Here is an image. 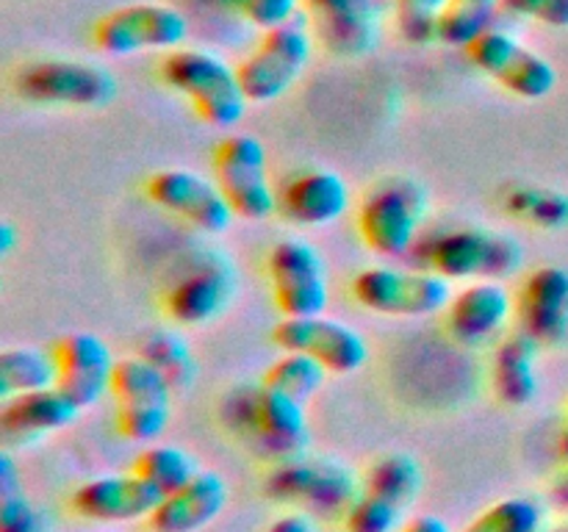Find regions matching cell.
I'll use <instances>...</instances> for the list:
<instances>
[{
  "label": "cell",
  "instance_id": "obj_1",
  "mask_svg": "<svg viewBox=\"0 0 568 532\" xmlns=\"http://www.w3.org/2000/svg\"><path fill=\"white\" fill-rule=\"evenodd\" d=\"M222 419L270 463L297 458L311 449L308 405L261 380L233 388L222 402Z\"/></svg>",
  "mask_w": 568,
  "mask_h": 532
},
{
  "label": "cell",
  "instance_id": "obj_2",
  "mask_svg": "<svg viewBox=\"0 0 568 532\" xmlns=\"http://www.w3.org/2000/svg\"><path fill=\"white\" fill-rule=\"evenodd\" d=\"M161 81L189 100L197 120L216 131H233L244 120L250 100L239 81L236 64L205 48L170 50L159 64Z\"/></svg>",
  "mask_w": 568,
  "mask_h": 532
},
{
  "label": "cell",
  "instance_id": "obj_3",
  "mask_svg": "<svg viewBox=\"0 0 568 532\" xmlns=\"http://www.w3.org/2000/svg\"><path fill=\"white\" fill-rule=\"evenodd\" d=\"M430 214L425 183L410 175H388L364 194L358 205V236L377 258L397 260L414 253Z\"/></svg>",
  "mask_w": 568,
  "mask_h": 532
},
{
  "label": "cell",
  "instance_id": "obj_4",
  "mask_svg": "<svg viewBox=\"0 0 568 532\" xmlns=\"http://www.w3.org/2000/svg\"><path fill=\"white\" fill-rule=\"evenodd\" d=\"M422 266L449 283L508 280L525 264V249L510 233L480 225L447 227L419 242Z\"/></svg>",
  "mask_w": 568,
  "mask_h": 532
},
{
  "label": "cell",
  "instance_id": "obj_5",
  "mask_svg": "<svg viewBox=\"0 0 568 532\" xmlns=\"http://www.w3.org/2000/svg\"><path fill=\"white\" fill-rule=\"evenodd\" d=\"M361 493V474L344 460L303 452L272 463L264 477V497L325 519H344Z\"/></svg>",
  "mask_w": 568,
  "mask_h": 532
},
{
  "label": "cell",
  "instance_id": "obj_6",
  "mask_svg": "<svg viewBox=\"0 0 568 532\" xmlns=\"http://www.w3.org/2000/svg\"><path fill=\"white\" fill-rule=\"evenodd\" d=\"M453 291V283L427 266L408 269V266L375 264L361 269L349 283V294L361 308L392 319H425L442 314Z\"/></svg>",
  "mask_w": 568,
  "mask_h": 532
},
{
  "label": "cell",
  "instance_id": "obj_7",
  "mask_svg": "<svg viewBox=\"0 0 568 532\" xmlns=\"http://www.w3.org/2000/svg\"><path fill=\"white\" fill-rule=\"evenodd\" d=\"M314 44L316 39L305 17H294L286 25L261 31L253 50L236 61L239 81L250 103H275L292 92L305 66L311 64Z\"/></svg>",
  "mask_w": 568,
  "mask_h": 532
},
{
  "label": "cell",
  "instance_id": "obj_8",
  "mask_svg": "<svg viewBox=\"0 0 568 532\" xmlns=\"http://www.w3.org/2000/svg\"><path fill=\"white\" fill-rule=\"evenodd\" d=\"M14 89L22 100L59 109H103L116 98V75L98 61L33 59L17 66Z\"/></svg>",
  "mask_w": 568,
  "mask_h": 532
},
{
  "label": "cell",
  "instance_id": "obj_9",
  "mask_svg": "<svg viewBox=\"0 0 568 532\" xmlns=\"http://www.w3.org/2000/svg\"><path fill=\"white\" fill-rule=\"evenodd\" d=\"M239 277L216 249L192 255L161 291V308L175 327H205L227 314L236 299Z\"/></svg>",
  "mask_w": 568,
  "mask_h": 532
},
{
  "label": "cell",
  "instance_id": "obj_10",
  "mask_svg": "<svg viewBox=\"0 0 568 532\" xmlns=\"http://www.w3.org/2000/svg\"><path fill=\"white\" fill-rule=\"evenodd\" d=\"M214 181L236 219L264 222L277 214V186L270 177L266 144L253 133H227L211 155Z\"/></svg>",
  "mask_w": 568,
  "mask_h": 532
},
{
  "label": "cell",
  "instance_id": "obj_11",
  "mask_svg": "<svg viewBox=\"0 0 568 532\" xmlns=\"http://www.w3.org/2000/svg\"><path fill=\"white\" fill-rule=\"evenodd\" d=\"M175 388L142 355H125L116 360L111 399L120 436L136 443H155L172 419Z\"/></svg>",
  "mask_w": 568,
  "mask_h": 532
},
{
  "label": "cell",
  "instance_id": "obj_12",
  "mask_svg": "<svg viewBox=\"0 0 568 532\" xmlns=\"http://www.w3.org/2000/svg\"><path fill=\"white\" fill-rule=\"evenodd\" d=\"M94 48L111 59L183 48L189 39V17L172 3H128L111 9L92 28Z\"/></svg>",
  "mask_w": 568,
  "mask_h": 532
},
{
  "label": "cell",
  "instance_id": "obj_13",
  "mask_svg": "<svg viewBox=\"0 0 568 532\" xmlns=\"http://www.w3.org/2000/svg\"><path fill=\"white\" fill-rule=\"evenodd\" d=\"M264 272L281 316H316L331 305L325 255L308 238L286 236L272 244Z\"/></svg>",
  "mask_w": 568,
  "mask_h": 532
},
{
  "label": "cell",
  "instance_id": "obj_14",
  "mask_svg": "<svg viewBox=\"0 0 568 532\" xmlns=\"http://www.w3.org/2000/svg\"><path fill=\"white\" fill-rule=\"evenodd\" d=\"M471 64L521 100H544L558 86V70L547 55L527 48L519 37L491 25L466 48Z\"/></svg>",
  "mask_w": 568,
  "mask_h": 532
},
{
  "label": "cell",
  "instance_id": "obj_15",
  "mask_svg": "<svg viewBox=\"0 0 568 532\" xmlns=\"http://www.w3.org/2000/svg\"><path fill=\"white\" fill-rule=\"evenodd\" d=\"M144 192L155 208L203 236H222L236 219L220 183L186 166H166L153 172L144 181Z\"/></svg>",
  "mask_w": 568,
  "mask_h": 532
},
{
  "label": "cell",
  "instance_id": "obj_16",
  "mask_svg": "<svg viewBox=\"0 0 568 532\" xmlns=\"http://www.w3.org/2000/svg\"><path fill=\"white\" fill-rule=\"evenodd\" d=\"M272 341L281 352L311 355L336 377L355 375L369 360L364 332L327 314L281 316V321L272 327Z\"/></svg>",
  "mask_w": 568,
  "mask_h": 532
},
{
  "label": "cell",
  "instance_id": "obj_17",
  "mask_svg": "<svg viewBox=\"0 0 568 532\" xmlns=\"http://www.w3.org/2000/svg\"><path fill=\"white\" fill-rule=\"evenodd\" d=\"M55 360V388L64 391L81 410L94 408L111 397L116 360L105 338L89 330L64 332L50 347Z\"/></svg>",
  "mask_w": 568,
  "mask_h": 532
},
{
  "label": "cell",
  "instance_id": "obj_18",
  "mask_svg": "<svg viewBox=\"0 0 568 532\" xmlns=\"http://www.w3.org/2000/svg\"><path fill=\"white\" fill-rule=\"evenodd\" d=\"M303 17L316 44L338 59H364L381 44L377 0H303Z\"/></svg>",
  "mask_w": 568,
  "mask_h": 532
},
{
  "label": "cell",
  "instance_id": "obj_19",
  "mask_svg": "<svg viewBox=\"0 0 568 532\" xmlns=\"http://www.w3.org/2000/svg\"><path fill=\"white\" fill-rule=\"evenodd\" d=\"M516 319V297L505 280L460 283L444 308L447 332L464 347H486Z\"/></svg>",
  "mask_w": 568,
  "mask_h": 532
},
{
  "label": "cell",
  "instance_id": "obj_20",
  "mask_svg": "<svg viewBox=\"0 0 568 532\" xmlns=\"http://www.w3.org/2000/svg\"><path fill=\"white\" fill-rule=\"evenodd\" d=\"M349 203L353 194L347 181L327 166H305L277 186V216L311 231L336 225L349 211Z\"/></svg>",
  "mask_w": 568,
  "mask_h": 532
},
{
  "label": "cell",
  "instance_id": "obj_21",
  "mask_svg": "<svg viewBox=\"0 0 568 532\" xmlns=\"http://www.w3.org/2000/svg\"><path fill=\"white\" fill-rule=\"evenodd\" d=\"M161 493L142 480L136 471L128 474H100L81 482L70 497V510L94 524H131L148 521Z\"/></svg>",
  "mask_w": 568,
  "mask_h": 532
},
{
  "label": "cell",
  "instance_id": "obj_22",
  "mask_svg": "<svg viewBox=\"0 0 568 532\" xmlns=\"http://www.w3.org/2000/svg\"><path fill=\"white\" fill-rule=\"evenodd\" d=\"M516 321L541 347L568 338V269L544 264L532 269L516 294Z\"/></svg>",
  "mask_w": 568,
  "mask_h": 532
},
{
  "label": "cell",
  "instance_id": "obj_23",
  "mask_svg": "<svg viewBox=\"0 0 568 532\" xmlns=\"http://www.w3.org/2000/svg\"><path fill=\"white\" fill-rule=\"evenodd\" d=\"M83 410L59 388L0 399V436L9 447H31L75 424Z\"/></svg>",
  "mask_w": 568,
  "mask_h": 532
},
{
  "label": "cell",
  "instance_id": "obj_24",
  "mask_svg": "<svg viewBox=\"0 0 568 532\" xmlns=\"http://www.w3.org/2000/svg\"><path fill=\"white\" fill-rule=\"evenodd\" d=\"M231 488L225 477L203 469L194 480L159 499L150 513V532H200L214 524L227 508Z\"/></svg>",
  "mask_w": 568,
  "mask_h": 532
},
{
  "label": "cell",
  "instance_id": "obj_25",
  "mask_svg": "<svg viewBox=\"0 0 568 532\" xmlns=\"http://www.w3.org/2000/svg\"><path fill=\"white\" fill-rule=\"evenodd\" d=\"M538 349L541 344L532 341L525 330L508 332L497 341L491 352V391L505 408H527L536 402L541 391L538 377Z\"/></svg>",
  "mask_w": 568,
  "mask_h": 532
},
{
  "label": "cell",
  "instance_id": "obj_26",
  "mask_svg": "<svg viewBox=\"0 0 568 532\" xmlns=\"http://www.w3.org/2000/svg\"><path fill=\"white\" fill-rule=\"evenodd\" d=\"M361 488L399 510H408L425 488V471L408 452H386L361 474Z\"/></svg>",
  "mask_w": 568,
  "mask_h": 532
},
{
  "label": "cell",
  "instance_id": "obj_27",
  "mask_svg": "<svg viewBox=\"0 0 568 532\" xmlns=\"http://www.w3.org/2000/svg\"><path fill=\"white\" fill-rule=\"evenodd\" d=\"M136 355H142L153 369H159L166 377L175 393L189 391L197 382L200 364L194 358V349L189 338L183 336L181 327H159L139 338Z\"/></svg>",
  "mask_w": 568,
  "mask_h": 532
},
{
  "label": "cell",
  "instance_id": "obj_28",
  "mask_svg": "<svg viewBox=\"0 0 568 532\" xmlns=\"http://www.w3.org/2000/svg\"><path fill=\"white\" fill-rule=\"evenodd\" d=\"M503 211L521 225L536 231H564L568 227V194L544 183H510L503 192Z\"/></svg>",
  "mask_w": 568,
  "mask_h": 532
},
{
  "label": "cell",
  "instance_id": "obj_29",
  "mask_svg": "<svg viewBox=\"0 0 568 532\" xmlns=\"http://www.w3.org/2000/svg\"><path fill=\"white\" fill-rule=\"evenodd\" d=\"M55 386V360L50 349L14 344L0 352V399Z\"/></svg>",
  "mask_w": 568,
  "mask_h": 532
},
{
  "label": "cell",
  "instance_id": "obj_30",
  "mask_svg": "<svg viewBox=\"0 0 568 532\" xmlns=\"http://www.w3.org/2000/svg\"><path fill=\"white\" fill-rule=\"evenodd\" d=\"M131 471H136L148 485H153L161 497L178 491L189 480L200 474V463L192 452H186L178 443H148L133 460Z\"/></svg>",
  "mask_w": 568,
  "mask_h": 532
},
{
  "label": "cell",
  "instance_id": "obj_31",
  "mask_svg": "<svg viewBox=\"0 0 568 532\" xmlns=\"http://www.w3.org/2000/svg\"><path fill=\"white\" fill-rule=\"evenodd\" d=\"M331 371L305 352H283L272 360L261 375V382L275 391L286 393V397L297 399V402L308 405L316 393L322 391Z\"/></svg>",
  "mask_w": 568,
  "mask_h": 532
},
{
  "label": "cell",
  "instance_id": "obj_32",
  "mask_svg": "<svg viewBox=\"0 0 568 532\" xmlns=\"http://www.w3.org/2000/svg\"><path fill=\"white\" fill-rule=\"evenodd\" d=\"M547 510L532 497H505L477 513L460 532H541Z\"/></svg>",
  "mask_w": 568,
  "mask_h": 532
},
{
  "label": "cell",
  "instance_id": "obj_33",
  "mask_svg": "<svg viewBox=\"0 0 568 532\" xmlns=\"http://www.w3.org/2000/svg\"><path fill=\"white\" fill-rule=\"evenodd\" d=\"M453 0H394V22L408 44L438 42V25Z\"/></svg>",
  "mask_w": 568,
  "mask_h": 532
},
{
  "label": "cell",
  "instance_id": "obj_34",
  "mask_svg": "<svg viewBox=\"0 0 568 532\" xmlns=\"http://www.w3.org/2000/svg\"><path fill=\"white\" fill-rule=\"evenodd\" d=\"M405 510L394 508V504L383 502V499L372 497L361 488L355 502L344 513L342 524L344 532H397L403 526Z\"/></svg>",
  "mask_w": 568,
  "mask_h": 532
},
{
  "label": "cell",
  "instance_id": "obj_35",
  "mask_svg": "<svg viewBox=\"0 0 568 532\" xmlns=\"http://www.w3.org/2000/svg\"><path fill=\"white\" fill-rule=\"evenodd\" d=\"M222 3L258 31L286 25L294 17H300V9H303V0H222Z\"/></svg>",
  "mask_w": 568,
  "mask_h": 532
},
{
  "label": "cell",
  "instance_id": "obj_36",
  "mask_svg": "<svg viewBox=\"0 0 568 532\" xmlns=\"http://www.w3.org/2000/svg\"><path fill=\"white\" fill-rule=\"evenodd\" d=\"M0 532H48L37 504L20 491L0 493Z\"/></svg>",
  "mask_w": 568,
  "mask_h": 532
},
{
  "label": "cell",
  "instance_id": "obj_37",
  "mask_svg": "<svg viewBox=\"0 0 568 532\" xmlns=\"http://www.w3.org/2000/svg\"><path fill=\"white\" fill-rule=\"evenodd\" d=\"M499 9L547 28H568V0H499Z\"/></svg>",
  "mask_w": 568,
  "mask_h": 532
},
{
  "label": "cell",
  "instance_id": "obj_38",
  "mask_svg": "<svg viewBox=\"0 0 568 532\" xmlns=\"http://www.w3.org/2000/svg\"><path fill=\"white\" fill-rule=\"evenodd\" d=\"M264 532H316V521L314 515L303 513V510H286Z\"/></svg>",
  "mask_w": 568,
  "mask_h": 532
},
{
  "label": "cell",
  "instance_id": "obj_39",
  "mask_svg": "<svg viewBox=\"0 0 568 532\" xmlns=\"http://www.w3.org/2000/svg\"><path fill=\"white\" fill-rule=\"evenodd\" d=\"M397 532H455V530L449 526L447 519H442V515L416 513V515H410V519H405L403 526H399Z\"/></svg>",
  "mask_w": 568,
  "mask_h": 532
},
{
  "label": "cell",
  "instance_id": "obj_40",
  "mask_svg": "<svg viewBox=\"0 0 568 532\" xmlns=\"http://www.w3.org/2000/svg\"><path fill=\"white\" fill-rule=\"evenodd\" d=\"M549 502L558 510H564V513H568V463L566 469H560L558 474H555L552 485H549Z\"/></svg>",
  "mask_w": 568,
  "mask_h": 532
},
{
  "label": "cell",
  "instance_id": "obj_41",
  "mask_svg": "<svg viewBox=\"0 0 568 532\" xmlns=\"http://www.w3.org/2000/svg\"><path fill=\"white\" fill-rule=\"evenodd\" d=\"M20 491V480H17L14 460H11V452L0 454V493Z\"/></svg>",
  "mask_w": 568,
  "mask_h": 532
},
{
  "label": "cell",
  "instance_id": "obj_42",
  "mask_svg": "<svg viewBox=\"0 0 568 532\" xmlns=\"http://www.w3.org/2000/svg\"><path fill=\"white\" fill-rule=\"evenodd\" d=\"M0 244H3V255H9L11 247H14V227H11V222L0 225Z\"/></svg>",
  "mask_w": 568,
  "mask_h": 532
},
{
  "label": "cell",
  "instance_id": "obj_43",
  "mask_svg": "<svg viewBox=\"0 0 568 532\" xmlns=\"http://www.w3.org/2000/svg\"><path fill=\"white\" fill-rule=\"evenodd\" d=\"M560 458H564L568 463V421H566L564 432H560Z\"/></svg>",
  "mask_w": 568,
  "mask_h": 532
},
{
  "label": "cell",
  "instance_id": "obj_44",
  "mask_svg": "<svg viewBox=\"0 0 568 532\" xmlns=\"http://www.w3.org/2000/svg\"><path fill=\"white\" fill-rule=\"evenodd\" d=\"M541 532H568V521H566V524H558V526H544Z\"/></svg>",
  "mask_w": 568,
  "mask_h": 532
},
{
  "label": "cell",
  "instance_id": "obj_45",
  "mask_svg": "<svg viewBox=\"0 0 568 532\" xmlns=\"http://www.w3.org/2000/svg\"><path fill=\"white\" fill-rule=\"evenodd\" d=\"M103 532H116V530H103Z\"/></svg>",
  "mask_w": 568,
  "mask_h": 532
}]
</instances>
